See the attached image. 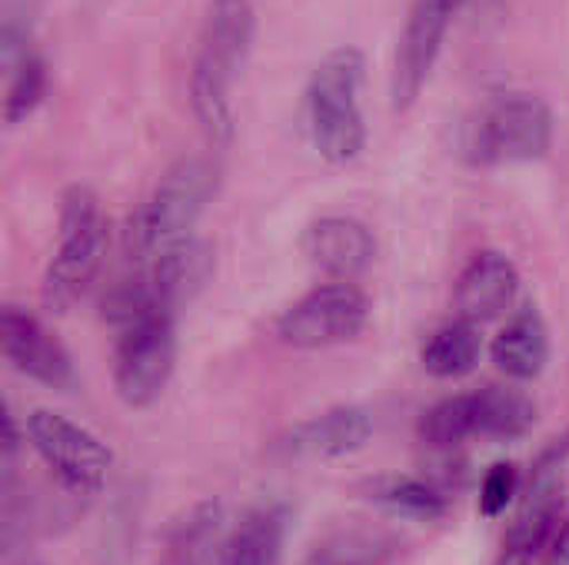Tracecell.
<instances>
[{"instance_id": "4fadbf2b", "label": "cell", "mask_w": 569, "mask_h": 565, "mask_svg": "<svg viewBox=\"0 0 569 565\" xmlns=\"http://www.w3.org/2000/svg\"><path fill=\"white\" fill-rule=\"evenodd\" d=\"M373 416L363 406H333L293 426L280 443V456L297 463H327L360 453L373 440Z\"/></svg>"}, {"instance_id": "e0dca14e", "label": "cell", "mask_w": 569, "mask_h": 565, "mask_svg": "<svg viewBox=\"0 0 569 565\" xmlns=\"http://www.w3.org/2000/svg\"><path fill=\"white\" fill-rule=\"evenodd\" d=\"M490 356L500 373L517 383L537 380L550 363V330L537 306H523L507 320V326L493 336Z\"/></svg>"}, {"instance_id": "7402d4cb", "label": "cell", "mask_w": 569, "mask_h": 565, "mask_svg": "<svg viewBox=\"0 0 569 565\" xmlns=\"http://www.w3.org/2000/svg\"><path fill=\"white\" fill-rule=\"evenodd\" d=\"M400 543L380 529H337L320 539L303 565H390Z\"/></svg>"}, {"instance_id": "9a60e30c", "label": "cell", "mask_w": 569, "mask_h": 565, "mask_svg": "<svg viewBox=\"0 0 569 565\" xmlns=\"http://www.w3.org/2000/svg\"><path fill=\"white\" fill-rule=\"evenodd\" d=\"M520 296V270L500 250H480L467 260L453 286L457 316L470 323H490L503 316Z\"/></svg>"}, {"instance_id": "2e32d148", "label": "cell", "mask_w": 569, "mask_h": 565, "mask_svg": "<svg viewBox=\"0 0 569 565\" xmlns=\"http://www.w3.org/2000/svg\"><path fill=\"white\" fill-rule=\"evenodd\" d=\"M230 529L217 500L193 503L170 529L157 565H227Z\"/></svg>"}, {"instance_id": "ffe728a7", "label": "cell", "mask_w": 569, "mask_h": 565, "mask_svg": "<svg viewBox=\"0 0 569 565\" xmlns=\"http://www.w3.org/2000/svg\"><path fill=\"white\" fill-rule=\"evenodd\" d=\"M477 436L493 443H517L537 426V403L513 386H487L473 393Z\"/></svg>"}, {"instance_id": "7c38bea8", "label": "cell", "mask_w": 569, "mask_h": 565, "mask_svg": "<svg viewBox=\"0 0 569 565\" xmlns=\"http://www.w3.org/2000/svg\"><path fill=\"white\" fill-rule=\"evenodd\" d=\"M300 250H303V260L323 280L353 283L377 260V236L363 220L350 213H327V216H317L303 230Z\"/></svg>"}, {"instance_id": "44dd1931", "label": "cell", "mask_w": 569, "mask_h": 565, "mask_svg": "<svg viewBox=\"0 0 569 565\" xmlns=\"http://www.w3.org/2000/svg\"><path fill=\"white\" fill-rule=\"evenodd\" d=\"M363 493L383 513L400 516V519H417V523L443 519L450 509L447 490L417 476H377L363 486Z\"/></svg>"}, {"instance_id": "603a6c76", "label": "cell", "mask_w": 569, "mask_h": 565, "mask_svg": "<svg viewBox=\"0 0 569 565\" xmlns=\"http://www.w3.org/2000/svg\"><path fill=\"white\" fill-rule=\"evenodd\" d=\"M140 516H143V493L127 486L100 529L97 539V565H130L137 553V539H140Z\"/></svg>"}, {"instance_id": "52a82bcc", "label": "cell", "mask_w": 569, "mask_h": 565, "mask_svg": "<svg viewBox=\"0 0 569 565\" xmlns=\"http://www.w3.org/2000/svg\"><path fill=\"white\" fill-rule=\"evenodd\" d=\"M177 370V316L153 313L117 333L113 346V390L123 406H153Z\"/></svg>"}, {"instance_id": "4316f807", "label": "cell", "mask_w": 569, "mask_h": 565, "mask_svg": "<svg viewBox=\"0 0 569 565\" xmlns=\"http://www.w3.org/2000/svg\"><path fill=\"white\" fill-rule=\"evenodd\" d=\"M517 493H520V470L513 463L490 466V473L483 476V486H480V513L487 519L503 516L507 506L517 500Z\"/></svg>"}, {"instance_id": "5b68a950", "label": "cell", "mask_w": 569, "mask_h": 565, "mask_svg": "<svg viewBox=\"0 0 569 565\" xmlns=\"http://www.w3.org/2000/svg\"><path fill=\"white\" fill-rule=\"evenodd\" d=\"M553 147V107L540 93L493 97L467 130L463 153L473 167H520L537 163Z\"/></svg>"}, {"instance_id": "484cf974", "label": "cell", "mask_w": 569, "mask_h": 565, "mask_svg": "<svg viewBox=\"0 0 569 565\" xmlns=\"http://www.w3.org/2000/svg\"><path fill=\"white\" fill-rule=\"evenodd\" d=\"M40 13H43V0H0V67H3V73L33 53Z\"/></svg>"}, {"instance_id": "277c9868", "label": "cell", "mask_w": 569, "mask_h": 565, "mask_svg": "<svg viewBox=\"0 0 569 565\" xmlns=\"http://www.w3.org/2000/svg\"><path fill=\"white\" fill-rule=\"evenodd\" d=\"M107 253V216L100 196L73 183L60 196L57 216V246L40 280V303L47 313H67L80 303L90 283L100 273Z\"/></svg>"}, {"instance_id": "cb8c5ba5", "label": "cell", "mask_w": 569, "mask_h": 565, "mask_svg": "<svg viewBox=\"0 0 569 565\" xmlns=\"http://www.w3.org/2000/svg\"><path fill=\"white\" fill-rule=\"evenodd\" d=\"M417 433H420V443L427 450H437V453H450L460 443H467L470 436H477L473 393H460V396H447V400L433 403L420 416Z\"/></svg>"}, {"instance_id": "7a4b0ae2", "label": "cell", "mask_w": 569, "mask_h": 565, "mask_svg": "<svg viewBox=\"0 0 569 565\" xmlns=\"http://www.w3.org/2000/svg\"><path fill=\"white\" fill-rule=\"evenodd\" d=\"M363 83L367 57L360 47L343 43L320 57L303 87V113L313 150L333 163H353L367 150V117H363Z\"/></svg>"}, {"instance_id": "30bf717a", "label": "cell", "mask_w": 569, "mask_h": 565, "mask_svg": "<svg viewBox=\"0 0 569 565\" xmlns=\"http://www.w3.org/2000/svg\"><path fill=\"white\" fill-rule=\"evenodd\" d=\"M460 7L463 0H410L407 23L397 40L393 70H390L393 113H407L427 90Z\"/></svg>"}, {"instance_id": "f1b7e54d", "label": "cell", "mask_w": 569, "mask_h": 565, "mask_svg": "<svg viewBox=\"0 0 569 565\" xmlns=\"http://www.w3.org/2000/svg\"><path fill=\"white\" fill-rule=\"evenodd\" d=\"M20 565H40V563H20Z\"/></svg>"}, {"instance_id": "6da1fadb", "label": "cell", "mask_w": 569, "mask_h": 565, "mask_svg": "<svg viewBox=\"0 0 569 565\" xmlns=\"http://www.w3.org/2000/svg\"><path fill=\"white\" fill-rule=\"evenodd\" d=\"M257 40V10L253 0H210L197 53L190 63V110L200 123L210 147H230L237 133L233 117V87L243 77V67Z\"/></svg>"}, {"instance_id": "8fae6325", "label": "cell", "mask_w": 569, "mask_h": 565, "mask_svg": "<svg viewBox=\"0 0 569 565\" xmlns=\"http://www.w3.org/2000/svg\"><path fill=\"white\" fill-rule=\"evenodd\" d=\"M0 353L20 376L47 390L57 393L77 390V366L70 350L37 313L17 303L0 306Z\"/></svg>"}, {"instance_id": "9c48e42d", "label": "cell", "mask_w": 569, "mask_h": 565, "mask_svg": "<svg viewBox=\"0 0 569 565\" xmlns=\"http://www.w3.org/2000/svg\"><path fill=\"white\" fill-rule=\"evenodd\" d=\"M569 463V430L563 436L550 440L527 480V493L520 513L500 546L493 565H533V559L547 549L557 536L560 509H563V470Z\"/></svg>"}, {"instance_id": "8992f818", "label": "cell", "mask_w": 569, "mask_h": 565, "mask_svg": "<svg viewBox=\"0 0 569 565\" xmlns=\"http://www.w3.org/2000/svg\"><path fill=\"white\" fill-rule=\"evenodd\" d=\"M27 440L57 486L77 500H90L107 486L113 453L87 426L53 410H33L27 416Z\"/></svg>"}, {"instance_id": "d4e9b609", "label": "cell", "mask_w": 569, "mask_h": 565, "mask_svg": "<svg viewBox=\"0 0 569 565\" xmlns=\"http://www.w3.org/2000/svg\"><path fill=\"white\" fill-rule=\"evenodd\" d=\"M3 77H7V90H3V123L7 127H17V123L30 120L37 113V107L43 103V97H47V87H50L47 60L33 50L30 57H23Z\"/></svg>"}, {"instance_id": "ac0fdd59", "label": "cell", "mask_w": 569, "mask_h": 565, "mask_svg": "<svg viewBox=\"0 0 569 565\" xmlns=\"http://www.w3.org/2000/svg\"><path fill=\"white\" fill-rule=\"evenodd\" d=\"M290 513L283 503H260L230 529L227 565H280Z\"/></svg>"}, {"instance_id": "3957f363", "label": "cell", "mask_w": 569, "mask_h": 565, "mask_svg": "<svg viewBox=\"0 0 569 565\" xmlns=\"http://www.w3.org/2000/svg\"><path fill=\"white\" fill-rule=\"evenodd\" d=\"M220 190V163L213 157H180L153 183L150 196L127 220V253L147 263L160 250L193 236L197 220L207 213Z\"/></svg>"}, {"instance_id": "83f0119b", "label": "cell", "mask_w": 569, "mask_h": 565, "mask_svg": "<svg viewBox=\"0 0 569 565\" xmlns=\"http://www.w3.org/2000/svg\"><path fill=\"white\" fill-rule=\"evenodd\" d=\"M547 565H569V519L557 529L553 546H550V563Z\"/></svg>"}, {"instance_id": "d6986e66", "label": "cell", "mask_w": 569, "mask_h": 565, "mask_svg": "<svg viewBox=\"0 0 569 565\" xmlns=\"http://www.w3.org/2000/svg\"><path fill=\"white\" fill-rule=\"evenodd\" d=\"M480 356H483L480 326L463 316L437 326L420 346V363L433 380H460L477 370Z\"/></svg>"}, {"instance_id": "ba28073f", "label": "cell", "mask_w": 569, "mask_h": 565, "mask_svg": "<svg viewBox=\"0 0 569 565\" xmlns=\"http://www.w3.org/2000/svg\"><path fill=\"white\" fill-rule=\"evenodd\" d=\"M367 320L370 300L357 283L323 280L280 313L277 340L290 350H327L357 340Z\"/></svg>"}, {"instance_id": "5bb4252c", "label": "cell", "mask_w": 569, "mask_h": 565, "mask_svg": "<svg viewBox=\"0 0 569 565\" xmlns=\"http://www.w3.org/2000/svg\"><path fill=\"white\" fill-rule=\"evenodd\" d=\"M143 273V283L153 296V303L167 313H180L183 306H190L207 283L213 280V246L200 236H187L167 250H160L157 256H150L147 263H137Z\"/></svg>"}]
</instances>
